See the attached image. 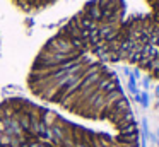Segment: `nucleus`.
I'll return each mask as SVG.
<instances>
[{"mask_svg": "<svg viewBox=\"0 0 159 147\" xmlns=\"http://www.w3.org/2000/svg\"><path fill=\"white\" fill-rule=\"evenodd\" d=\"M28 87L34 96L79 116L108 122L115 135L139 142L137 123L118 79L63 27L36 55Z\"/></svg>", "mask_w": 159, "mask_h": 147, "instance_id": "nucleus-1", "label": "nucleus"}, {"mask_svg": "<svg viewBox=\"0 0 159 147\" xmlns=\"http://www.w3.org/2000/svg\"><path fill=\"white\" fill-rule=\"evenodd\" d=\"M0 147H139L118 135L96 132L22 98L0 103Z\"/></svg>", "mask_w": 159, "mask_h": 147, "instance_id": "nucleus-2", "label": "nucleus"}, {"mask_svg": "<svg viewBox=\"0 0 159 147\" xmlns=\"http://www.w3.org/2000/svg\"><path fill=\"white\" fill-rule=\"evenodd\" d=\"M19 9L22 10H28V12H34V10H41V9H46L48 5L55 3L57 0H12ZM147 5L151 7L152 10H157L159 12V0H145Z\"/></svg>", "mask_w": 159, "mask_h": 147, "instance_id": "nucleus-3", "label": "nucleus"}]
</instances>
